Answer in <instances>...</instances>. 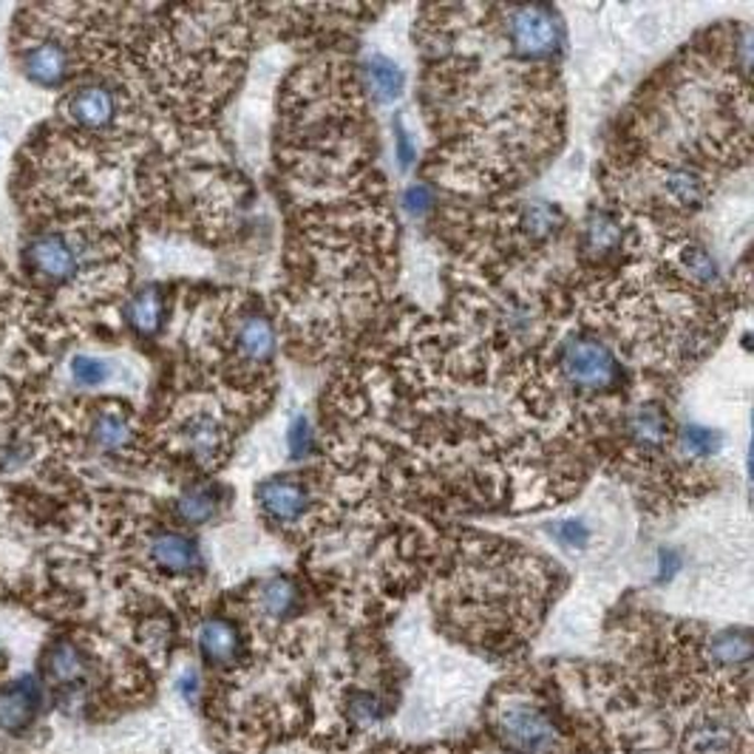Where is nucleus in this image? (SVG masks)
<instances>
[{
    "label": "nucleus",
    "mask_w": 754,
    "mask_h": 754,
    "mask_svg": "<svg viewBox=\"0 0 754 754\" xmlns=\"http://www.w3.org/2000/svg\"><path fill=\"white\" fill-rule=\"evenodd\" d=\"M559 372L565 384L579 391H607L621 380L616 352L590 335L567 337L559 350Z\"/></svg>",
    "instance_id": "1"
},
{
    "label": "nucleus",
    "mask_w": 754,
    "mask_h": 754,
    "mask_svg": "<svg viewBox=\"0 0 754 754\" xmlns=\"http://www.w3.org/2000/svg\"><path fill=\"white\" fill-rule=\"evenodd\" d=\"M508 41L525 60H553L565 43V29L551 7H513L508 9Z\"/></svg>",
    "instance_id": "2"
},
{
    "label": "nucleus",
    "mask_w": 754,
    "mask_h": 754,
    "mask_svg": "<svg viewBox=\"0 0 754 754\" xmlns=\"http://www.w3.org/2000/svg\"><path fill=\"white\" fill-rule=\"evenodd\" d=\"M497 732L513 752L522 754L551 752L559 741L556 723L531 703H508L506 709H499Z\"/></svg>",
    "instance_id": "3"
},
{
    "label": "nucleus",
    "mask_w": 754,
    "mask_h": 754,
    "mask_svg": "<svg viewBox=\"0 0 754 754\" xmlns=\"http://www.w3.org/2000/svg\"><path fill=\"white\" fill-rule=\"evenodd\" d=\"M26 267L34 278L46 284H66L80 273L82 250L60 233H37L26 244Z\"/></svg>",
    "instance_id": "4"
},
{
    "label": "nucleus",
    "mask_w": 754,
    "mask_h": 754,
    "mask_svg": "<svg viewBox=\"0 0 754 754\" xmlns=\"http://www.w3.org/2000/svg\"><path fill=\"white\" fill-rule=\"evenodd\" d=\"M256 502L264 517L276 525H296L303 513L310 511V494L301 479L284 474V477L264 479L256 488Z\"/></svg>",
    "instance_id": "5"
},
{
    "label": "nucleus",
    "mask_w": 754,
    "mask_h": 754,
    "mask_svg": "<svg viewBox=\"0 0 754 754\" xmlns=\"http://www.w3.org/2000/svg\"><path fill=\"white\" fill-rule=\"evenodd\" d=\"M117 91L106 82H88L75 88L66 100V117L82 131H106L117 120Z\"/></svg>",
    "instance_id": "6"
},
{
    "label": "nucleus",
    "mask_w": 754,
    "mask_h": 754,
    "mask_svg": "<svg viewBox=\"0 0 754 754\" xmlns=\"http://www.w3.org/2000/svg\"><path fill=\"white\" fill-rule=\"evenodd\" d=\"M278 346L276 326L264 312L250 310L239 318L233 326V350H236L239 361L247 366H264L273 361Z\"/></svg>",
    "instance_id": "7"
},
{
    "label": "nucleus",
    "mask_w": 754,
    "mask_h": 754,
    "mask_svg": "<svg viewBox=\"0 0 754 754\" xmlns=\"http://www.w3.org/2000/svg\"><path fill=\"white\" fill-rule=\"evenodd\" d=\"M148 556L159 570L170 576H190V573L202 570V553L193 539L176 531H162L151 536Z\"/></svg>",
    "instance_id": "8"
},
{
    "label": "nucleus",
    "mask_w": 754,
    "mask_h": 754,
    "mask_svg": "<svg viewBox=\"0 0 754 754\" xmlns=\"http://www.w3.org/2000/svg\"><path fill=\"white\" fill-rule=\"evenodd\" d=\"M41 709V687L34 678H21L0 689V729L9 734H21L34 721Z\"/></svg>",
    "instance_id": "9"
},
{
    "label": "nucleus",
    "mask_w": 754,
    "mask_h": 754,
    "mask_svg": "<svg viewBox=\"0 0 754 754\" xmlns=\"http://www.w3.org/2000/svg\"><path fill=\"white\" fill-rule=\"evenodd\" d=\"M23 71L32 82L46 88H57L71 75V54L57 41L34 43L23 54Z\"/></svg>",
    "instance_id": "10"
},
{
    "label": "nucleus",
    "mask_w": 754,
    "mask_h": 754,
    "mask_svg": "<svg viewBox=\"0 0 754 754\" xmlns=\"http://www.w3.org/2000/svg\"><path fill=\"white\" fill-rule=\"evenodd\" d=\"M199 653L213 667H233L242 655V635L228 619H208L199 627Z\"/></svg>",
    "instance_id": "11"
},
{
    "label": "nucleus",
    "mask_w": 754,
    "mask_h": 754,
    "mask_svg": "<svg viewBox=\"0 0 754 754\" xmlns=\"http://www.w3.org/2000/svg\"><path fill=\"white\" fill-rule=\"evenodd\" d=\"M185 452L199 465H213L224 452V429L213 414H193L182 425Z\"/></svg>",
    "instance_id": "12"
},
{
    "label": "nucleus",
    "mask_w": 754,
    "mask_h": 754,
    "mask_svg": "<svg viewBox=\"0 0 754 754\" xmlns=\"http://www.w3.org/2000/svg\"><path fill=\"white\" fill-rule=\"evenodd\" d=\"M669 431H673V420H669L667 411L655 403L641 406L627 420V434L633 437V443L639 445L641 452H661L667 445Z\"/></svg>",
    "instance_id": "13"
},
{
    "label": "nucleus",
    "mask_w": 754,
    "mask_h": 754,
    "mask_svg": "<svg viewBox=\"0 0 754 754\" xmlns=\"http://www.w3.org/2000/svg\"><path fill=\"white\" fill-rule=\"evenodd\" d=\"M219 506H222V494L215 485L193 483L176 499V517L182 519L185 525H204L219 513Z\"/></svg>",
    "instance_id": "14"
},
{
    "label": "nucleus",
    "mask_w": 754,
    "mask_h": 754,
    "mask_svg": "<svg viewBox=\"0 0 754 754\" xmlns=\"http://www.w3.org/2000/svg\"><path fill=\"white\" fill-rule=\"evenodd\" d=\"M162 318H165V301H162V292L156 287H145L125 303V321L142 337L156 335Z\"/></svg>",
    "instance_id": "15"
},
{
    "label": "nucleus",
    "mask_w": 754,
    "mask_h": 754,
    "mask_svg": "<svg viewBox=\"0 0 754 754\" xmlns=\"http://www.w3.org/2000/svg\"><path fill=\"white\" fill-rule=\"evenodd\" d=\"M364 71H366V80H369L372 91H375L377 102H391L403 95V88H406L403 68H400L395 60H389V57H384V54H372V57H366Z\"/></svg>",
    "instance_id": "16"
},
{
    "label": "nucleus",
    "mask_w": 754,
    "mask_h": 754,
    "mask_svg": "<svg viewBox=\"0 0 754 754\" xmlns=\"http://www.w3.org/2000/svg\"><path fill=\"white\" fill-rule=\"evenodd\" d=\"M91 437H95V443L100 445L102 452H122L134 440V425L122 411L102 409L91 420Z\"/></svg>",
    "instance_id": "17"
},
{
    "label": "nucleus",
    "mask_w": 754,
    "mask_h": 754,
    "mask_svg": "<svg viewBox=\"0 0 754 754\" xmlns=\"http://www.w3.org/2000/svg\"><path fill=\"white\" fill-rule=\"evenodd\" d=\"M709 658L718 667H746L752 661V635L746 630H723L709 639Z\"/></svg>",
    "instance_id": "18"
},
{
    "label": "nucleus",
    "mask_w": 754,
    "mask_h": 754,
    "mask_svg": "<svg viewBox=\"0 0 754 754\" xmlns=\"http://www.w3.org/2000/svg\"><path fill=\"white\" fill-rule=\"evenodd\" d=\"M664 190L673 196L680 208H698L707 199V179L689 165H678L664 176Z\"/></svg>",
    "instance_id": "19"
},
{
    "label": "nucleus",
    "mask_w": 754,
    "mask_h": 754,
    "mask_svg": "<svg viewBox=\"0 0 754 754\" xmlns=\"http://www.w3.org/2000/svg\"><path fill=\"white\" fill-rule=\"evenodd\" d=\"M86 655L68 641H57L46 653V669L57 684H77L86 675Z\"/></svg>",
    "instance_id": "20"
},
{
    "label": "nucleus",
    "mask_w": 754,
    "mask_h": 754,
    "mask_svg": "<svg viewBox=\"0 0 754 754\" xmlns=\"http://www.w3.org/2000/svg\"><path fill=\"white\" fill-rule=\"evenodd\" d=\"M262 610L269 619H287L296 613L298 607V587L287 576H276L262 585Z\"/></svg>",
    "instance_id": "21"
},
{
    "label": "nucleus",
    "mask_w": 754,
    "mask_h": 754,
    "mask_svg": "<svg viewBox=\"0 0 754 754\" xmlns=\"http://www.w3.org/2000/svg\"><path fill=\"white\" fill-rule=\"evenodd\" d=\"M621 239H624L621 222L610 213H596L585 228V250H590L596 256H605V253L619 250Z\"/></svg>",
    "instance_id": "22"
},
{
    "label": "nucleus",
    "mask_w": 754,
    "mask_h": 754,
    "mask_svg": "<svg viewBox=\"0 0 754 754\" xmlns=\"http://www.w3.org/2000/svg\"><path fill=\"white\" fill-rule=\"evenodd\" d=\"M678 445L687 457L703 459L714 457V454L721 452L723 437L718 431L707 429V425H684V429L678 431Z\"/></svg>",
    "instance_id": "23"
},
{
    "label": "nucleus",
    "mask_w": 754,
    "mask_h": 754,
    "mask_svg": "<svg viewBox=\"0 0 754 754\" xmlns=\"http://www.w3.org/2000/svg\"><path fill=\"white\" fill-rule=\"evenodd\" d=\"M734 749L732 729L723 723L712 721L695 729L692 734V752L695 754H729Z\"/></svg>",
    "instance_id": "24"
},
{
    "label": "nucleus",
    "mask_w": 754,
    "mask_h": 754,
    "mask_svg": "<svg viewBox=\"0 0 754 754\" xmlns=\"http://www.w3.org/2000/svg\"><path fill=\"white\" fill-rule=\"evenodd\" d=\"M71 377H75L77 386H86V389H95V386L106 384L108 380V364L100 357L77 355L71 361Z\"/></svg>",
    "instance_id": "25"
},
{
    "label": "nucleus",
    "mask_w": 754,
    "mask_h": 754,
    "mask_svg": "<svg viewBox=\"0 0 754 754\" xmlns=\"http://www.w3.org/2000/svg\"><path fill=\"white\" fill-rule=\"evenodd\" d=\"M551 533L559 539L562 545H567V547H585L587 542H590V528H587L585 522H576V519L553 525Z\"/></svg>",
    "instance_id": "26"
},
{
    "label": "nucleus",
    "mask_w": 754,
    "mask_h": 754,
    "mask_svg": "<svg viewBox=\"0 0 754 754\" xmlns=\"http://www.w3.org/2000/svg\"><path fill=\"white\" fill-rule=\"evenodd\" d=\"M287 443H290L292 457H307L312 452V429L303 418H296L287 431Z\"/></svg>",
    "instance_id": "27"
},
{
    "label": "nucleus",
    "mask_w": 754,
    "mask_h": 754,
    "mask_svg": "<svg viewBox=\"0 0 754 754\" xmlns=\"http://www.w3.org/2000/svg\"><path fill=\"white\" fill-rule=\"evenodd\" d=\"M352 714H355L357 721L372 723L380 718V703H377V698H372V695H355V698H352Z\"/></svg>",
    "instance_id": "28"
},
{
    "label": "nucleus",
    "mask_w": 754,
    "mask_h": 754,
    "mask_svg": "<svg viewBox=\"0 0 754 754\" xmlns=\"http://www.w3.org/2000/svg\"><path fill=\"white\" fill-rule=\"evenodd\" d=\"M403 204L411 210V213L423 215L425 210L431 208V190L425 185H411L403 196Z\"/></svg>",
    "instance_id": "29"
},
{
    "label": "nucleus",
    "mask_w": 754,
    "mask_h": 754,
    "mask_svg": "<svg viewBox=\"0 0 754 754\" xmlns=\"http://www.w3.org/2000/svg\"><path fill=\"white\" fill-rule=\"evenodd\" d=\"M680 567V556L675 551H661L658 553V581L673 579L675 570Z\"/></svg>",
    "instance_id": "30"
},
{
    "label": "nucleus",
    "mask_w": 754,
    "mask_h": 754,
    "mask_svg": "<svg viewBox=\"0 0 754 754\" xmlns=\"http://www.w3.org/2000/svg\"><path fill=\"white\" fill-rule=\"evenodd\" d=\"M398 159H400V168H409L411 162H414V148H411V140L409 134H406V129L398 122Z\"/></svg>",
    "instance_id": "31"
},
{
    "label": "nucleus",
    "mask_w": 754,
    "mask_h": 754,
    "mask_svg": "<svg viewBox=\"0 0 754 754\" xmlns=\"http://www.w3.org/2000/svg\"><path fill=\"white\" fill-rule=\"evenodd\" d=\"M179 687H182L185 698H188L190 703H193L196 695H199V675H196L193 669H188V673L182 675V680H179Z\"/></svg>",
    "instance_id": "32"
}]
</instances>
